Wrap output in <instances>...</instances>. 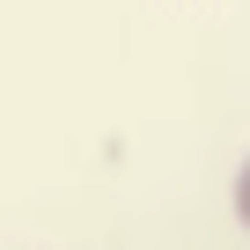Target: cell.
Returning <instances> with one entry per match:
<instances>
[{
	"mask_svg": "<svg viewBox=\"0 0 250 250\" xmlns=\"http://www.w3.org/2000/svg\"><path fill=\"white\" fill-rule=\"evenodd\" d=\"M235 199H243V213H250V177H243V191H235Z\"/></svg>",
	"mask_w": 250,
	"mask_h": 250,
	"instance_id": "1",
	"label": "cell"
}]
</instances>
